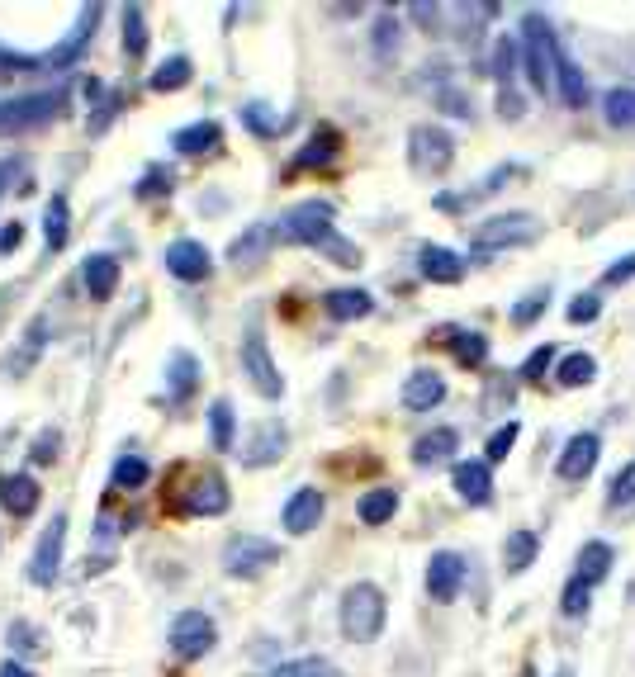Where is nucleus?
Here are the masks:
<instances>
[{
	"label": "nucleus",
	"mask_w": 635,
	"mask_h": 677,
	"mask_svg": "<svg viewBox=\"0 0 635 677\" xmlns=\"http://www.w3.org/2000/svg\"><path fill=\"white\" fill-rule=\"evenodd\" d=\"M635 502V460L626 469H617V479L607 488V507H631Z\"/></svg>",
	"instance_id": "obj_42"
},
{
	"label": "nucleus",
	"mask_w": 635,
	"mask_h": 677,
	"mask_svg": "<svg viewBox=\"0 0 635 677\" xmlns=\"http://www.w3.org/2000/svg\"><path fill=\"white\" fill-rule=\"evenodd\" d=\"M337 143H342V138H337L332 128H323V133H313L309 147L299 152V166H313V161L323 166V161H332V157H337Z\"/></svg>",
	"instance_id": "obj_40"
},
{
	"label": "nucleus",
	"mask_w": 635,
	"mask_h": 677,
	"mask_svg": "<svg viewBox=\"0 0 635 677\" xmlns=\"http://www.w3.org/2000/svg\"><path fill=\"white\" fill-rule=\"evenodd\" d=\"M19 242H24V228H19V223H5V228H0V251H15Z\"/></svg>",
	"instance_id": "obj_56"
},
{
	"label": "nucleus",
	"mask_w": 635,
	"mask_h": 677,
	"mask_svg": "<svg viewBox=\"0 0 635 677\" xmlns=\"http://www.w3.org/2000/svg\"><path fill=\"white\" fill-rule=\"evenodd\" d=\"M323 308H327V318L351 322V318H365V313L375 308V299H370L365 289H332V294L323 299Z\"/></svg>",
	"instance_id": "obj_25"
},
{
	"label": "nucleus",
	"mask_w": 635,
	"mask_h": 677,
	"mask_svg": "<svg viewBox=\"0 0 635 677\" xmlns=\"http://www.w3.org/2000/svg\"><path fill=\"white\" fill-rule=\"evenodd\" d=\"M138 195H171V171H147V180L138 185Z\"/></svg>",
	"instance_id": "obj_53"
},
{
	"label": "nucleus",
	"mask_w": 635,
	"mask_h": 677,
	"mask_svg": "<svg viewBox=\"0 0 635 677\" xmlns=\"http://www.w3.org/2000/svg\"><path fill=\"white\" fill-rule=\"evenodd\" d=\"M0 498H5V507L15 512V517H34V507H38V483L29 479V474H15V479H5L0 483Z\"/></svg>",
	"instance_id": "obj_27"
},
{
	"label": "nucleus",
	"mask_w": 635,
	"mask_h": 677,
	"mask_svg": "<svg viewBox=\"0 0 635 677\" xmlns=\"http://www.w3.org/2000/svg\"><path fill=\"white\" fill-rule=\"evenodd\" d=\"M62 540H67V517L57 512L53 526H48V531H43V540H38L34 559H29V578H34L38 588H48V583L57 578V564H62Z\"/></svg>",
	"instance_id": "obj_12"
},
{
	"label": "nucleus",
	"mask_w": 635,
	"mask_h": 677,
	"mask_svg": "<svg viewBox=\"0 0 635 677\" xmlns=\"http://www.w3.org/2000/svg\"><path fill=\"white\" fill-rule=\"evenodd\" d=\"M181 512H204V517L228 512V488H223V479H218V474H200V479L185 488Z\"/></svg>",
	"instance_id": "obj_16"
},
{
	"label": "nucleus",
	"mask_w": 635,
	"mask_h": 677,
	"mask_svg": "<svg viewBox=\"0 0 635 677\" xmlns=\"http://www.w3.org/2000/svg\"><path fill=\"white\" fill-rule=\"evenodd\" d=\"M10 644H19V649H24V654H34L38 649V640H34V625H10Z\"/></svg>",
	"instance_id": "obj_55"
},
{
	"label": "nucleus",
	"mask_w": 635,
	"mask_h": 677,
	"mask_svg": "<svg viewBox=\"0 0 635 677\" xmlns=\"http://www.w3.org/2000/svg\"><path fill=\"white\" fill-rule=\"evenodd\" d=\"M522 57H527L531 86L545 95V90L555 86V57H560V48H555L550 19L541 10H527V19H522Z\"/></svg>",
	"instance_id": "obj_3"
},
{
	"label": "nucleus",
	"mask_w": 635,
	"mask_h": 677,
	"mask_svg": "<svg viewBox=\"0 0 635 677\" xmlns=\"http://www.w3.org/2000/svg\"><path fill=\"white\" fill-rule=\"evenodd\" d=\"M280 559V550H275L271 540H256V535H233L228 540V550H223V569L228 573H261L266 564H275Z\"/></svg>",
	"instance_id": "obj_8"
},
{
	"label": "nucleus",
	"mask_w": 635,
	"mask_h": 677,
	"mask_svg": "<svg viewBox=\"0 0 635 677\" xmlns=\"http://www.w3.org/2000/svg\"><path fill=\"white\" fill-rule=\"evenodd\" d=\"M0 677H34V673H29L24 663H5V668H0Z\"/></svg>",
	"instance_id": "obj_57"
},
{
	"label": "nucleus",
	"mask_w": 635,
	"mask_h": 677,
	"mask_svg": "<svg viewBox=\"0 0 635 677\" xmlns=\"http://www.w3.org/2000/svg\"><path fill=\"white\" fill-rule=\"evenodd\" d=\"M498 114H503V119H522V95L512 86H503V95H498Z\"/></svg>",
	"instance_id": "obj_54"
},
{
	"label": "nucleus",
	"mask_w": 635,
	"mask_h": 677,
	"mask_svg": "<svg viewBox=\"0 0 635 677\" xmlns=\"http://www.w3.org/2000/svg\"><path fill=\"white\" fill-rule=\"evenodd\" d=\"M602 313V303H598V294H579V299L569 303V322H593Z\"/></svg>",
	"instance_id": "obj_49"
},
{
	"label": "nucleus",
	"mask_w": 635,
	"mask_h": 677,
	"mask_svg": "<svg viewBox=\"0 0 635 677\" xmlns=\"http://www.w3.org/2000/svg\"><path fill=\"white\" fill-rule=\"evenodd\" d=\"M607 124L612 128H635V90H607Z\"/></svg>",
	"instance_id": "obj_37"
},
{
	"label": "nucleus",
	"mask_w": 635,
	"mask_h": 677,
	"mask_svg": "<svg viewBox=\"0 0 635 677\" xmlns=\"http://www.w3.org/2000/svg\"><path fill=\"white\" fill-rule=\"evenodd\" d=\"M408 157H413V171H418V176H446L455 161L451 133L436 124H418L408 133Z\"/></svg>",
	"instance_id": "obj_5"
},
{
	"label": "nucleus",
	"mask_w": 635,
	"mask_h": 677,
	"mask_svg": "<svg viewBox=\"0 0 635 677\" xmlns=\"http://www.w3.org/2000/svg\"><path fill=\"white\" fill-rule=\"evenodd\" d=\"M195 379H200V360L190 356V351H176V356H171V365H166V393H171V403L190 398Z\"/></svg>",
	"instance_id": "obj_24"
},
{
	"label": "nucleus",
	"mask_w": 635,
	"mask_h": 677,
	"mask_svg": "<svg viewBox=\"0 0 635 677\" xmlns=\"http://www.w3.org/2000/svg\"><path fill=\"white\" fill-rule=\"evenodd\" d=\"M43 232H48V247L62 251L67 247V199L53 195V204H48V214H43Z\"/></svg>",
	"instance_id": "obj_38"
},
{
	"label": "nucleus",
	"mask_w": 635,
	"mask_h": 677,
	"mask_svg": "<svg viewBox=\"0 0 635 677\" xmlns=\"http://www.w3.org/2000/svg\"><path fill=\"white\" fill-rule=\"evenodd\" d=\"M588 597H593V588H588L583 578H569V583H564V597H560V611L564 616H583V611H588Z\"/></svg>",
	"instance_id": "obj_43"
},
{
	"label": "nucleus",
	"mask_w": 635,
	"mask_h": 677,
	"mask_svg": "<svg viewBox=\"0 0 635 677\" xmlns=\"http://www.w3.org/2000/svg\"><path fill=\"white\" fill-rule=\"evenodd\" d=\"M81 280H86V294H91V299H109V294L119 289V261H114V256H91L86 270H81Z\"/></svg>",
	"instance_id": "obj_23"
},
{
	"label": "nucleus",
	"mask_w": 635,
	"mask_h": 677,
	"mask_svg": "<svg viewBox=\"0 0 635 677\" xmlns=\"http://www.w3.org/2000/svg\"><path fill=\"white\" fill-rule=\"evenodd\" d=\"M612 559H617V554H612L607 540H588L579 550V573H574V578H583V583L593 588V583H602V578L612 573Z\"/></svg>",
	"instance_id": "obj_26"
},
{
	"label": "nucleus",
	"mask_w": 635,
	"mask_h": 677,
	"mask_svg": "<svg viewBox=\"0 0 635 677\" xmlns=\"http://www.w3.org/2000/svg\"><path fill=\"white\" fill-rule=\"evenodd\" d=\"M455 493L474 507H484L493 498V474H489V460H460L455 464Z\"/></svg>",
	"instance_id": "obj_17"
},
{
	"label": "nucleus",
	"mask_w": 635,
	"mask_h": 677,
	"mask_svg": "<svg viewBox=\"0 0 635 677\" xmlns=\"http://www.w3.org/2000/svg\"><path fill=\"white\" fill-rule=\"evenodd\" d=\"M451 346H455V360H460V365H484V360H489V337H484V332H455Z\"/></svg>",
	"instance_id": "obj_35"
},
{
	"label": "nucleus",
	"mask_w": 635,
	"mask_h": 677,
	"mask_svg": "<svg viewBox=\"0 0 635 677\" xmlns=\"http://www.w3.org/2000/svg\"><path fill=\"white\" fill-rule=\"evenodd\" d=\"M460 583H465V559L451 550H436L427 559V597L432 602H455L460 597Z\"/></svg>",
	"instance_id": "obj_10"
},
{
	"label": "nucleus",
	"mask_w": 635,
	"mask_h": 677,
	"mask_svg": "<svg viewBox=\"0 0 635 677\" xmlns=\"http://www.w3.org/2000/svg\"><path fill=\"white\" fill-rule=\"evenodd\" d=\"M418 261H422V275H427L432 285H460V280H465V261H460L451 247H422Z\"/></svg>",
	"instance_id": "obj_19"
},
{
	"label": "nucleus",
	"mask_w": 635,
	"mask_h": 677,
	"mask_svg": "<svg viewBox=\"0 0 635 677\" xmlns=\"http://www.w3.org/2000/svg\"><path fill=\"white\" fill-rule=\"evenodd\" d=\"M143 48H147V15H143V5H128L124 10V53H128V62H138Z\"/></svg>",
	"instance_id": "obj_32"
},
{
	"label": "nucleus",
	"mask_w": 635,
	"mask_h": 677,
	"mask_svg": "<svg viewBox=\"0 0 635 677\" xmlns=\"http://www.w3.org/2000/svg\"><path fill=\"white\" fill-rule=\"evenodd\" d=\"M261 677H332V663L294 659V663H280V668H271V673H261Z\"/></svg>",
	"instance_id": "obj_41"
},
{
	"label": "nucleus",
	"mask_w": 635,
	"mask_h": 677,
	"mask_svg": "<svg viewBox=\"0 0 635 677\" xmlns=\"http://www.w3.org/2000/svg\"><path fill=\"white\" fill-rule=\"evenodd\" d=\"M555 379H560L564 389H583V384H593V379H598V360L583 356V351H574V356H564L560 365H555Z\"/></svg>",
	"instance_id": "obj_30"
},
{
	"label": "nucleus",
	"mask_w": 635,
	"mask_h": 677,
	"mask_svg": "<svg viewBox=\"0 0 635 677\" xmlns=\"http://www.w3.org/2000/svg\"><path fill=\"white\" fill-rule=\"evenodd\" d=\"M441 398H446V379L436 370H413L403 379V408L408 412H432Z\"/></svg>",
	"instance_id": "obj_15"
},
{
	"label": "nucleus",
	"mask_w": 635,
	"mask_h": 677,
	"mask_svg": "<svg viewBox=\"0 0 635 677\" xmlns=\"http://www.w3.org/2000/svg\"><path fill=\"white\" fill-rule=\"evenodd\" d=\"M242 375L252 379V389L261 393V398H280V393H285L280 365L271 360V346H266L261 332H247V341H242Z\"/></svg>",
	"instance_id": "obj_6"
},
{
	"label": "nucleus",
	"mask_w": 635,
	"mask_h": 677,
	"mask_svg": "<svg viewBox=\"0 0 635 677\" xmlns=\"http://www.w3.org/2000/svg\"><path fill=\"white\" fill-rule=\"evenodd\" d=\"M375 34H380V53L389 57V48H399V19H394V15H384Z\"/></svg>",
	"instance_id": "obj_51"
},
{
	"label": "nucleus",
	"mask_w": 635,
	"mask_h": 677,
	"mask_svg": "<svg viewBox=\"0 0 635 677\" xmlns=\"http://www.w3.org/2000/svg\"><path fill=\"white\" fill-rule=\"evenodd\" d=\"M536 531H512L508 540H503V569L508 573H522V569H531V559H536Z\"/></svg>",
	"instance_id": "obj_29"
},
{
	"label": "nucleus",
	"mask_w": 635,
	"mask_h": 677,
	"mask_svg": "<svg viewBox=\"0 0 635 677\" xmlns=\"http://www.w3.org/2000/svg\"><path fill=\"white\" fill-rule=\"evenodd\" d=\"M441 105H446V114H455V119H470V100L460 95V90H441Z\"/></svg>",
	"instance_id": "obj_52"
},
{
	"label": "nucleus",
	"mask_w": 635,
	"mask_h": 677,
	"mask_svg": "<svg viewBox=\"0 0 635 677\" xmlns=\"http://www.w3.org/2000/svg\"><path fill=\"white\" fill-rule=\"evenodd\" d=\"M209 431H214V450H233V403H228V398H214Z\"/></svg>",
	"instance_id": "obj_36"
},
{
	"label": "nucleus",
	"mask_w": 635,
	"mask_h": 677,
	"mask_svg": "<svg viewBox=\"0 0 635 677\" xmlns=\"http://www.w3.org/2000/svg\"><path fill=\"white\" fill-rule=\"evenodd\" d=\"M218 640V625L204 616V611H181L176 621H171V649L181 654V659H204Z\"/></svg>",
	"instance_id": "obj_7"
},
{
	"label": "nucleus",
	"mask_w": 635,
	"mask_h": 677,
	"mask_svg": "<svg viewBox=\"0 0 635 677\" xmlns=\"http://www.w3.org/2000/svg\"><path fill=\"white\" fill-rule=\"evenodd\" d=\"M166 270L176 275V280H204L209 270H214V261H209V251H204V242H190V237H181V242H171L166 247Z\"/></svg>",
	"instance_id": "obj_13"
},
{
	"label": "nucleus",
	"mask_w": 635,
	"mask_h": 677,
	"mask_svg": "<svg viewBox=\"0 0 635 677\" xmlns=\"http://www.w3.org/2000/svg\"><path fill=\"white\" fill-rule=\"evenodd\" d=\"M399 512V493L394 488H370L361 498V521L365 526H384V521Z\"/></svg>",
	"instance_id": "obj_31"
},
{
	"label": "nucleus",
	"mask_w": 635,
	"mask_h": 677,
	"mask_svg": "<svg viewBox=\"0 0 635 677\" xmlns=\"http://www.w3.org/2000/svg\"><path fill=\"white\" fill-rule=\"evenodd\" d=\"M218 143H223V128H218L214 119H200V124L181 128V133L171 138V147H176V152H185V157H204V152H218Z\"/></svg>",
	"instance_id": "obj_21"
},
{
	"label": "nucleus",
	"mask_w": 635,
	"mask_h": 677,
	"mask_svg": "<svg viewBox=\"0 0 635 677\" xmlns=\"http://www.w3.org/2000/svg\"><path fill=\"white\" fill-rule=\"evenodd\" d=\"M285 446H290V431L280 427V422H261V427L247 436V446H242V464H271L285 455Z\"/></svg>",
	"instance_id": "obj_14"
},
{
	"label": "nucleus",
	"mask_w": 635,
	"mask_h": 677,
	"mask_svg": "<svg viewBox=\"0 0 635 677\" xmlns=\"http://www.w3.org/2000/svg\"><path fill=\"white\" fill-rule=\"evenodd\" d=\"M550 365H555V346L545 341V346H536L527 356V365H522V379H531V384H541L545 375H550Z\"/></svg>",
	"instance_id": "obj_44"
},
{
	"label": "nucleus",
	"mask_w": 635,
	"mask_h": 677,
	"mask_svg": "<svg viewBox=\"0 0 635 677\" xmlns=\"http://www.w3.org/2000/svg\"><path fill=\"white\" fill-rule=\"evenodd\" d=\"M271 247H275V223H252V228H247L233 247H228V256H233L237 266H256V261H261Z\"/></svg>",
	"instance_id": "obj_20"
},
{
	"label": "nucleus",
	"mask_w": 635,
	"mask_h": 677,
	"mask_svg": "<svg viewBox=\"0 0 635 677\" xmlns=\"http://www.w3.org/2000/svg\"><path fill=\"white\" fill-rule=\"evenodd\" d=\"M190 76H195L190 57H171V62H162L152 72V90H181V86H190Z\"/></svg>",
	"instance_id": "obj_34"
},
{
	"label": "nucleus",
	"mask_w": 635,
	"mask_h": 677,
	"mask_svg": "<svg viewBox=\"0 0 635 677\" xmlns=\"http://www.w3.org/2000/svg\"><path fill=\"white\" fill-rule=\"evenodd\" d=\"M57 446H62V436H57V431H43V436L34 441V464H53Z\"/></svg>",
	"instance_id": "obj_50"
},
{
	"label": "nucleus",
	"mask_w": 635,
	"mask_h": 677,
	"mask_svg": "<svg viewBox=\"0 0 635 677\" xmlns=\"http://www.w3.org/2000/svg\"><path fill=\"white\" fill-rule=\"evenodd\" d=\"M384 616H389V606H384V592L375 583H351L342 597V635L356 644H370L375 635L384 630Z\"/></svg>",
	"instance_id": "obj_1"
},
{
	"label": "nucleus",
	"mask_w": 635,
	"mask_h": 677,
	"mask_svg": "<svg viewBox=\"0 0 635 677\" xmlns=\"http://www.w3.org/2000/svg\"><path fill=\"white\" fill-rule=\"evenodd\" d=\"M512 446H517V422H508V427H498L489 436V464H498V460H508L512 455Z\"/></svg>",
	"instance_id": "obj_46"
},
{
	"label": "nucleus",
	"mask_w": 635,
	"mask_h": 677,
	"mask_svg": "<svg viewBox=\"0 0 635 677\" xmlns=\"http://www.w3.org/2000/svg\"><path fill=\"white\" fill-rule=\"evenodd\" d=\"M318 521H323V493H318V488H299V493L285 502V531L309 535Z\"/></svg>",
	"instance_id": "obj_18"
},
{
	"label": "nucleus",
	"mask_w": 635,
	"mask_h": 677,
	"mask_svg": "<svg viewBox=\"0 0 635 677\" xmlns=\"http://www.w3.org/2000/svg\"><path fill=\"white\" fill-rule=\"evenodd\" d=\"M460 446V436L451 427H436L427 436H418V446H413V464H441L451 460V450Z\"/></svg>",
	"instance_id": "obj_28"
},
{
	"label": "nucleus",
	"mask_w": 635,
	"mask_h": 677,
	"mask_svg": "<svg viewBox=\"0 0 635 677\" xmlns=\"http://www.w3.org/2000/svg\"><path fill=\"white\" fill-rule=\"evenodd\" d=\"M147 474H152V469H147L143 455H119V460H114V488H119V493H128V488H143Z\"/></svg>",
	"instance_id": "obj_33"
},
{
	"label": "nucleus",
	"mask_w": 635,
	"mask_h": 677,
	"mask_svg": "<svg viewBox=\"0 0 635 677\" xmlns=\"http://www.w3.org/2000/svg\"><path fill=\"white\" fill-rule=\"evenodd\" d=\"M598 455H602V441L593 431H579V436H569V446L560 450V464H555V469H560L564 483H579L598 469Z\"/></svg>",
	"instance_id": "obj_11"
},
{
	"label": "nucleus",
	"mask_w": 635,
	"mask_h": 677,
	"mask_svg": "<svg viewBox=\"0 0 635 677\" xmlns=\"http://www.w3.org/2000/svg\"><path fill=\"white\" fill-rule=\"evenodd\" d=\"M550 677H574V668H564V663H560V668H555V673H550Z\"/></svg>",
	"instance_id": "obj_58"
},
{
	"label": "nucleus",
	"mask_w": 635,
	"mask_h": 677,
	"mask_svg": "<svg viewBox=\"0 0 635 677\" xmlns=\"http://www.w3.org/2000/svg\"><path fill=\"white\" fill-rule=\"evenodd\" d=\"M332 237H337V228H332V204L327 199H304L275 223V242H304V247L323 251Z\"/></svg>",
	"instance_id": "obj_2"
},
{
	"label": "nucleus",
	"mask_w": 635,
	"mask_h": 677,
	"mask_svg": "<svg viewBox=\"0 0 635 677\" xmlns=\"http://www.w3.org/2000/svg\"><path fill=\"white\" fill-rule=\"evenodd\" d=\"M626 280H635V251H626L621 261H612L602 270V285H626Z\"/></svg>",
	"instance_id": "obj_48"
},
{
	"label": "nucleus",
	"mask_w": 635,
	"mask_h": 677,
	"mask_svg": "<svg viewBox=\"0 0 635 677\" xmlns=\"http://www.w3.org/2000/svg\"><path fill=\"white\" fill-rule=\"evenodd\" d=\"M57 109H62V90H53V95H29V100H10V105H0V128L10 133V128H38L48 124Z\"/></svg>",
	"instance_id": "obj_9"
},
{
	"label": "nucleus",
	"mask_w": 635,
	"mask_h": 677,
	"mask_svg": "<svg viewBox=\"0 0 635 677\" xmlns=\"http://www.w3.org/2000/svg\"><path fill=\"white\" fill-rule=\"evenodd\" d=\"M545 223L536 214H493L474 228V247L479 251H493V247H531L541 242Z\"/></svg>",
	"instance_id": "obj_4"
},
{
	"label": "nucleus",
	"mask_w": 635,
	"mask_h": 677,
	"mask_svg": "<svg viewBox=\"0 0 635 677\" xmlns=\"http://www.w3.org/2000/svg\"><path fill=\"white\" fill-rule=\"evenodd\" d=\"M545 303H550V294H545V289L527 294V299H522L517 308H512V322H522V327H527L531 318H541V313H545Z\"/></svg>",
	"instance_id": "obj_47"
},
{
	"label": "nucleus",
	"mask_w": 635,
	"mask_h": 677,
	"mask_svg": "<svg viewBox=\"0 0 635 677\" xmlns=\"http://www.w3.org/2000/svg\"><path fill=\"white\" fill-rule=\"evenodd\" d=\"M555 86H560V95H564V105H569V109L588 105V81H583V67L569 53L555 57Z\"/></svg>",
	"instance_id": "obj_22"
},
{
	"label": "nucleus",
	"mask_w": 635,
	"mask_h": 677,
	"mask_svg": "<svg viewBox=\"0 0 635 677\" xmlns=\"http://www.w3.org/2000/svg\"><path fill=\"white\" fill-rule=\"evenodd\" d=\"M493 76H498L503 86H512V76H517V38L512 34H503L493 43Z\"/></svg>",
	"instance_id": "obj_39"
},
{
	"label": "nucleus",
	"mask_w": 635,
	"mask_h": 677,
	"mask_svg": "<svg viewBox=\"0 0 635 677\" xmlns=\"http://www.w3.org/2000/svg\"><path fill=\"white\" fill-rule=\"evenodd\" d=\"M242 119H247L256 133H280V128H285V114H271L266 105H247L242 109Z\"/></svg>",
	"instance_id": "obj_45"
}]
</instances>
